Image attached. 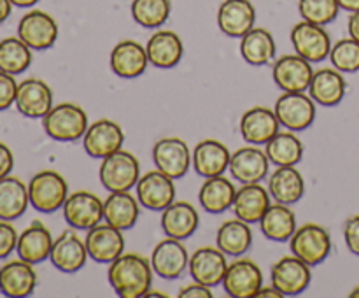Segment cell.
I'll return each instance as SVG.
<instances>
[{"mask_svg": "<svg viewBox=\"0 0 359 298\" xmlns=\"http://www.w3.org/2000/svg\"><path fill=\"white\" fill-rule=\"evenodd\" d=\"M151 259L137 252H123L109 263L107 277L114 293L121 298H144L153 287Z\"/></svg>", "mask_w": 359, "mask_h": 298, "instance_id": "cell-1", "label": "cell"}, {"mask_svg": "<svg viewBox=\"0 0 359 298\" xmlns=\"http://www.w3.org/2000/svg\"><path fill=\"white\" fill-rule=\"evenodd\" d=\"M44 132L58 142H74L83 139L88 126V114L81 105L72 102H62L49 109L48 114L42 118Z\"/></svg>", "mask_w": 359, "mask_h": 298, "instance_id": "cell-2", "label": "cell"}, {"mask_svg": "<svg viewBox=\"0 0 359 298\" xmlns=\"http://www.w3.org/2000/svg\"><path fill=\"white\" fill-rule=\"evenodd\" d=\"M28 196L30 205L35 210L44 214H51L62 209L69 196V182L65 181L60 172L41 170L28 182Z\"/></svg>", "mask_w": 359, "mask_h": 298, "instance_id": "cell-3", "label": "cell"}, {"mask_svg": "<svg viewBox=\"0 0 359 298\" xmlns=\"http://www.w3.org/2000/svg\"><path fill=\"white\" fill-rule=\"evenodd\" d=\"M98 177L107 191H130L140 177V163L135 154L121 147L102 160Z\"/></svg>", "mask_w": 359, "mask_h": 298, "instance_id": "cell-4", "label": "cell"}, {"mask_svg": "<svg viewBox=\"0 0 359 298\" xmlns=\"http://www.w3.org/2000/svg\"><path fill=\"white\" fill-rule=\"evenodd\" d=\"M290 249L294 256L311 266H316L325 262L332 252V237L321 224L307 223L297 228L290 238Z\"/></svg>", "mask_w": 359, "mask_h": 298, "instance_id": "cell-5", "label": "cell"}, {"mask_svg": "<svg viewBox=\"0 0 359 298\" xmlns=\"http://www.w3.org/2000/svg\"><path fill=\"white\" fill-rule=\"evenodd\" d=\"M280 126L291 132H304L316 119V102L305 91H284L273 105Z\"/></svg>", "mask_w": 359, "mask_h": 298, "instance_id": "cell-6", "label": "cell"}, {"mask_svg": "<svg viewBox=\"0 0 359 298\" xmlns=\"http://www.w3.org/2000/svg\"><path fill=\"white\" fill-rule=\"evenodd\" d=\"M62 209L69 226L76 230L88 231L104 219V200L86 189L69 193Z\"/></svg>", "mask_w": 359, "mask_h": 298, "instance_id": "cell-7", "label": "cell"}, {"mask_svg": "<svg viewBox=\"0 0 359 298\" xmlns=\"http://www.w3.org/2000/svg\"><path fill=\"white\" fill-rule=\"evenodd\" d=\"M270 280L284 297H297L309 287L312 280L311 265L294 256H283L270 269Z\"/></svg>", "mask_w": 359, "mask_h": 298, "instance_id": "cell-8", "label": "cell"}, {"mask_svg": "<svg viewBox=\"0 0 359 298\" xmlns=\"http://www.w3.org/2000/svg\"><path fill=\"white\" fill-rule=\"evenodd\" d=\"M18 37L32 51H46L53 48L58 39V23L51 14L41 9H32L18 23Z\"/></svg>", "mask_w": 359, "mask_h": 298, "instance_id": "cell-9", "label": "cell"}, {"mask_svg": "<svg viewBox=\"0 0 359 298\" xmlns=\"http://www.w3.org/2000/svg\"><path fill=\"white\" fill-rule=\"evenodd\" d=\"M263 286V272L251 258H242L228 263L223 279V287L233 298H255Z\"/></svg>", "mask_w": 359, "mask_h": 298, "instance_id": "cell-10", "label": "cell"}, {"mask_svg": "<svg viewBox=\"0 0 359 298\" xmlns=\"http://www.w3.org/2000/svg\"><path fill=\"white\" fill-rule=\"evenodd\" d=\"M291 44L297 55L304 56L311 63L326 60L332 51V39L323 25L302 20L291 30Z\"/></svg>", "mask_w": 359, "mask_h": 298, "instance_id": "cell-11", "label": "cell"}, {"mask_svg": "<svg viewBox=\"0 0 359 298\" xmlns=\"http://www.w3.org/2000/svg\"><path fill=\"white\" fill-rule=\"evenodd\" d=\"M153 161L168 177L182 179L193 167L191 149L181 137H163L153 146Z\"/></svg>", "mask_w": 359, "mask_h": 298, "instance_id": "cell-12", "label": "cell"}, {"mask_svg": "<svg viewBox=\"0 0 359 298\" xmlns=\"http://www.w3.org/2000/svg\"><path fill=\"white\" fill-rule=\"evenodd\" d=\"M123 144H125V132L121 125L109 118L91 123L83 137L84 151L91 158H98V160H104L105 156L121 149Z\"/></svg>", "mask_w": 359, "mask_h": 298, "instance_id": "cell-13", "label": "cell"}, {"mask_svg": "<svg viewBox=\"0 0 359 298\" xmlns=\"http://www.w3.org/2000/svg\"><path fill=\"white\" fill-rule=\"evenodd\" d=\"M175 179L161 170H149L140 175L135 184V195L140 205L149 210H165L175 200Z\"/></svg>", "mask_w": 359, "mask_h": 298, "instance_id": "cell-14", "label": "cell"}, {"mask_svg": "<svg viewBox=\"0 0 359 298\" xmlns=\"http://www.w3.org/2000/svg\"><path fill=\"white\" fill-rule=\"evenodd\" d=\"M90 258L86 249V242L76 233V228L65 230L55 238L49 255V262L63 273H76L86 265Z\"/></svg>", "mask_w": 359, "mask_h": 298, "instance_id": "cell-15", "label": "cell"}, {"mask_svg": "<svg viewBox=\"0 0 359 298\" xmlns=\"http://www.w3.org/2000/svg\"><path fill=\"white\" fill-rule=\"evenodd\" d=\"M189 273L193 280L202 283L205 286H219L223 284L224 273L228 269L226 255L219 248L212 245H202L189 256Z\"/></svg>", "mask_w": 359, "mask_h": 298, "instance_id": "cell-16", "label": "cell"}, {"mask_svg": "<svg viewBox=\"0 0 359 298\" xmlns=\"http://www.w3.org/2000/svg\"><path fill=\"white\" fill-rule=\"evenodd\" d=\"M312 76H314L312 63L297 53L284 55L273 62V83L283 91H307Z\"/></svg>", "mask_w": 359, "mask_h": 298, "instance_id": "cell-17", "label": "cell"}, {"mask_svg": "<svg viewBox=\"0 0 359 298\" xmlns=\"http://www.w3.org/2000/svg\"><path fill=\"white\" fill-rule=\"evenodd\" d=\"M84 242H86L90 258L98 263H107V265L125 252L126 244L123 230L109 223H98L97 226L90 228Z\"/></svg>", "mask_w": 359, "mask_h": 298, "instance_id": "cell-18", "label": "cell"}, {"mask_svg": "<svg viewBox=\"0 0 359 298\" xmlns=\"http://www.w3.org/2000/svg\"><path fill=\"white\" fill-rule=\"evenodd\" d=\"M189 265V255L186 245L179 238L167 237L156 244L151 255V266L161 279H177Z\"/></svg>", "mask_w": 359, "mask_h": 298, "instance_id": "cell-19", "label": "cell"}, {"mask_svg": "<svg viewBox=\"0 0 359 298\" xmlns=\"http://www.w3.org/2000/svg\"><path fill=\"white\" fill-rule=\"evenodd\" d=\"M14 105L20 114L30 119H42L53 107V91L46 81L39 77H28L18 84Z\"/></svg>", "mask_w": 359, "mask_h": 298, "instance_id": "cell-20", "label": "cell"}, {"mask_svg": "<svg viewBox=\"0 0 359 298\" xmlns=\"http://www.w3.org/2000/svg\"><path fill=\"white\" fill-rule=\"evenodd\" d=\"M270 160L266 156L265 149H259L255 144L238 147L230 158V170L231 177L237 179L242 184L249 182H262L269 174Z\"/></svg>", "mask_w": 359, "mask_h": 298, "instance_id": "cell-21", "label": "cell"}, {"mask_svg": "<svg viewBox=\"0 0 359 298\" xmlns=\"http://www.w3.org/2000/svg\"><path fill=\"white\" fill-rule=\"evenodd\" d=\"M256 7L251 0H223L217 9V27L226 37L242 39L255 28Z\"/></svg>", "mask_w": 359, "mask_h": 298, "instance_id": "cell-22", "label": "cell"}, {"mask_svg": "<svg viewBox=\"0 0 359 298\" xmlns=\"http://www.w3.org/2000/svg\"><path fill=\"white\" fill-rule=\"evenodd\" d=\"M111 70L121 79H135L146 72L149 65L146 46L140 42L125 39L112 48L111 58H109Z\"/></svg>", "mask_w": 359, "mask_h": 298, "instance_id": "cell-23", "label": "cell"}, {"mask_svg": "<svg viewBox=\"0 0 359 298\" xmlns=\"http://www.w3.org/2000/svg\"><path fill=\"white\" fill-rule=\"evenodd\" d=\"M37 286L34 265L18 258L0 266V293L9 298L30 297Z\"/></svg>", "mask_w": 359, "mask_h": 298, "instance_id": "cell-24", "label": "cell"}, {"mask_svg": "<svg viewBox=\"0 0 359 298\" xmlns=\"http://www.w3.org/2000/svg\"><path fill=\"white\" fill-rule=\"evenodd\" d=\"M231 153L221 140L205 139L200 140L191 151V165L200 177H214L226 172L230 167Z\"/></svg>", "mask_w": 359, "mask_h": 298, "instance_id": "cell-25", "label": "cell"}, {"mask_svg": "<svg viewBox=\"0 0 359 298\" xmlns=\"http://www.w3.org/2000/svg\"><path fill=\"white\" fill-rule=\"evenodd\" d=\"M280 123L276 111L263 105H255L245 111L241 118V133L248 144L263 146L277 132H280Z\"/></svg>", "mask_w": 359, "mask_h": 298, "instance_id": "cell-26", "label": "cell"}, {"mask_svg": "<svg viewBox=\"0 0 359 298\" xmlns=\"http://www.w3.org/2000/svg\"><path fill=\"white\" fill-rule=\"evenodd\" d=\"M198 224V210L186 200H174L167 209L161 210V228L167 237L184 241L195 233Z\"/></svg>", "mask_w": 359, "mask_h": 298, "instance_id": "cell-27", "label": "cell"}, {"mask_svg": "<svg viewBox=\"0 0 359 298\" xmlns=\"http://www.w3.org/2000/svg\"><path fill=\"white\" fill-rule=\"evenodd\" d=\"M347 83L344 79L342 72L337 70L335 67H323V69L314 70L311 86H309V95L316 104L323 107H335L346 97Z\"/></svg>", "mask_w": 359, "mask_h": 298, "instance_id": "cell-28", "label": "cell"}, {"mask_svg": "<svg viewBox=\"0 0 359 298\" xmlns=\"http://www.w3.org/2000/svg\"><path fill=\"white\" fill-rule=\"evenodd\" d=\"M270 207V191L269 188L262 186L259 182H249V184H242L237 189L233 198V209L235 216L238 219L245 221V223H259L263 214Z\"/></svg>", "mask_w": 359, "mask_h": 298, "instance_id": "cell-29", "label": "cell"}, {"mask_svg": "<svg viewBox=\"0 0 359 298\" xmlns=\"http://www.w3.org/2000/svg\"><path fill=\"white\" fill-rule=\"evenodd\" d=\"M149 63L156 69H174L184 55L182 39L174 30H158L146 44Z\"/></svg>", "mask_w": 359, "mask_h": 298, "instance_id": "cell-30", "label": "cell"}, {"mask_svg": "<svg viewBox=\"0 0 359 298\" xmlns=\"http://www.w3.org/2000/svg\"><path fill=\"white\" fill-rule=\"evenodd\" d=\"M53 242L55 241H53L49 228L41 221H34L18 237L16 252L21 259L32 263V265H37V263L49 259Z\"/></svg>", "mask_w": 359, "mask_h": 298, "instance_id": "cell-31", "label": "cell"}, {"mask_svg": "<svg viewBox=\"0 0 359 298\" xmlns=\"http://www.w3.org/2000/svg\"><path fill=\"white\" fill-rule=\"evenodd\" d=\"M140 216V202L137 195L130 191H111L104 200V219L105 223L119 228V230H130L135 226Z\"/></svg>", "mask_w": 359, "mask_h": 298, "instance_id": "cell-32", "label": "cell"}, {"mask_svg": "<svg viewBox=\"0 0 359 298\" xmlns=\"http://www.w3.org/2000/svg\"><path fill=\"white\" fill-rule=\"evenodd\" d=\"M269 191L276 202L294 205L305 193V179L297 165L277 167L269 177Z\"/></svg>", "mask_w": 359, "mask_h": 298, "instance_id": "cell-33", "label": "cell"}, {"mask_svg": "<svg viewBox=\"0 0 359 298\" xmlns=\"http://www.w3.org/2000/svg\"><path fill=\"white\" fill-rule=\"evenodd\" d=\"M241 55L249 65L263 67L276 60L277 46L266 28L255 27L241 39Z\"/></svg>", "mask_w": 359, "mask_h": 298, "instance_id": "cell-34", "label": "cell"}, {"mask_svg": "<svg viewBox=\"0 0 359 298\" xmlns=\"http://www.w3.org/2000/svg\"><path fill=\"white\" fill-rule=\"evenodd\" d=\"M263 235L273 242H286L297 231V214L286 203H270L266 212L259 219Z\"/></svg>", "mask_w": 359, "mask_h": 298, "instance_id": "cell-35", "label": "cell"}, {"mask_svg": "<svg viewBox=\"0 0 359 298\" xmlns=\"http://www.w3.org/2000/svg\"><path fill=\"white\" fill-rule=\"evenodd\" d=\"M30 205L28 186L14 175L0 179V219L14 221L23 216Z\"/></svg>", "mask_w": 359, "mask_h": 298, "instance_id": "cell-36", "label": "cell"}, {"mask_svg": "<svg viewBox=\"0 0 359 298\" xmlns=\"http://www.w3.org/2000/svg\"><path fill=\"white\" fill-rule=\"evenodd\" d=\"M235 193H237V189H235L233 182L228 177H224V174L207 177L205 181H203V184L200 186V205H202L207 212L221 214L233 205Z\"/></svg>", "mask_w": 359, "mask_h": 298, "instance_id": "cell-37", "label": "cell"}, {"mask_svg": "<svg viewBox=\"0 0 359 298\" xmlns=\"http://www.w3.org/2000/svg\"><path fill=\"white\" fill-rule=\"evenodd\" d=\"M216 245L226 256H235L237 258V256L245 255L252 245L251 224L238 219V217L224 221L217 228Z\"/></svg>", "mask_w": 359, "mask_h": 298, "instance_id": "cell-38", "label": "cell"}, {"mask_svg": "<svg viewBox=\"0 0 359 298\" xmlns=\"http://www.w3.org/2000/svg\"><path fill=\"white\" fill-rule=\"evenodd\" d=\"M265 153L270 163L276 167H291L300 163L304 158V144L298 139L297 132H277L269 142L265 144Z\"/></svg>", "mask_w": 359, "mask_h": 298, "instance_id": "cell-39", "label": "cell"}, {"mask_svg": "<svg viewBox=\"0 0 359 298\" xmlns=\"http://www.w3.org/2000/svg\"><path fill=\"white\" fill-rule=\"evenodd\" d=\"M32 49L20 37H6L0 41V70L7 74L25 72L32 65Z\"/></svg>", "mask_w": 359, "mask_h": 298, "instance_id": "cell-40", "label": "cell"}, {"mask_svg": "<svg viewBox=\"0 0 359 298\" xmlns=\"http://www.w3.org/2000/svg\"><path fill=\"white\" fill-rule=\"evenodd\" d=\"M132 18L144 28H160L170 18V0H133Z\"/></svg>", "mask_w": 359, "mask_h": 298, "instance_id": "cell-41", "label": "cell"}, {"mask_svg": "<svg viewBox=\"0 0 359 298\" xmlns=\"http://www.w3.org/2000/svg\"><path fill=\"white\" fill-rule=\"evenodd\" d=\"M339 0H298V13L302 20L318 25H328L339 16Z\"/></svg>", "mask_w": 359, "mask_h": 298, "instance_id": "cell-42", "label": "cell"}, {"mask_svg": "<svg viewBox=\"0 0 359 298\" xmlns=\"http://www.w3.org/2000/svg\"><path fill=\"white\" fill-rule=\"evenodd\" d=\"M330 60L337 70L346 74H354L359 70V42L353 37L340 39L332 46Z\"/></svg>", "mask_w": 359, "mask_h": 298, "instance_id": "cell-43", "label": "cell"}, {"mask_svg": "<svg viewBox=\"0 0 359 298\" xmlns=\"http://www.w3.org/2000/svg\"><path fill=\"white\" fill-rule=\"evenodd\" d=\"M20 233L11 221L0 219V259H6L13 251H16Z\"/></svg>", "mask_w": 359, "mask_h": 298, "instance_id": "cell-44", "label": "cell"}, {"mask_svg": "<svg viewBox=\"0 0 359 298\" xmlns=\"http://www.w3.org/2000/svg\"><path fill=\"white\" fill-rule=\"evenodd\" d=\"M18 83L13 74L0 70V111H6L16 100Z\"/></svg>", "mask_w": 359, "mask_h": 298, "instance_id": "cell-45", "label": "cell"}, {"mask_svg": "<svg viewBox=\"0 0 359 298\" xmlns=\"http://www.w3.org/2000/svg\"><path fill=\"white\" fill-rule=\"evenodd\" d=\"M344 238L353 255L359 256V214L349 217L344 226Z\"/></svg>", "mask_w": 359, "mask_h": 298, "instance_id": "cell-46", "label": "cell"}, {"mask_svg": "<svg viewBox=\"0 0 359 298\" xmlns=\"http://www.w3.org/2000/svg\"><path fill=\"white\" fill-rule=\"evenodd\" d=\"M179 298H212V287L193 280V284H188L179 291Z\"/></svg>", "mask_w": 359, "mask_h": 298, "instance_id": "cell-47", "label": "cell"}, {"mask_svg": "<svg viewBox=\"0 0 359 298\" xmlns=\"http://www.w3.org/2000/svg\"><path fill=\"white\" fill-rule=\"evenodd\" d=\"M14 168V154L7 144L0 142V179L9 175Z\"/></svg>", "mask_w": 359, "mask_h": 298, "instance_id": "cell-48", "label": "cell"}, {"mask_svg": "<svg viewBox=\"0 0 359 298\" xmlns=\"http://www.w3.org/2000/svg\"><path fill=\"white\" fill-rule=\"evenodd\" d=\"M347 28H349V35L354 39V41L359 42V11L356 13L351 14L349 18V25H347Z\"/></svg>", "mask_w": 359, "mask_h": 298, "instance_id": "cell-49", "label": "cell"}, {"mask_svg": "<svg viewBox=\"0 0 359 298\" xmlns=\"http://www.w3.org/2000/svg\"><path fill=\"white\" fill-rule=\"evenodd\" d=\"M256 297H272V298H283L284 294L280 293L279 290H277L276 286H272V284H270V286H262V290L258 291V293H256Z\"/></svg>", "mask_w": 359, "mask_h": 298, "instance_id": "cell-50", "label": "cell"}, {"mask_svg": "<svg viewBox=\"0 0 359 298\" xmlns=\"http://www.w3.org/2000/svg\"><path fill=\"white\" fill-rule=\"evenodd\" d=\"M11 11H13V4H11V0H0V25L11 16Z\"/></svg>", "mask_w": 359, "mask_h": 298, "instance_id": "cell-51", "label": "cell"}, {"mask_svg": "<svg viewBox=\"0 0 359 298\" xmlns=\"http://www.w3.org/2000/svg\"><path fill=\"white\" fill-rule=\"evenodd\" d=\"M340 9L349 11V13H356L359 11V0H339Z\"/></svg>", "mask_w": 359, "mask_h": 298, "instance_id": "cell-52", "label": "cell"}, {"mask_svg": "<svg viewBox=\"0 0 359 298\" xmlns=\"http://www.w3.org/2000/svg\"><path fill=\"white\" fill-rule=\"evenodd\" d=\"M39 0H11V4L16 7H21V9H28V7H34Z\"/></svg>", "mask_w": 359, "mask_h": 298, "instance_id": "cell-53", "label": "cell"}, {"mask_svg": "<svg viewBox=\"0 0 359 298\" xmlns=\"http://www.w3.org/2000/svg\"><path fill=\"white\" fill-rule=\"evenodd\" d=\"M146 297H160V298H168V294L167 293H161V291H156V290H153V287H151L149 291H147L146 293Z\"/></svg>", "mask_w": 359, "mask_h": 298, "instance_id": "cell-54", "label": "cell"}, {"mask_svg": "<svg viewBox=\"0 0 359 298\" xmlns=\"http://www.w3.org/2000/svg\"><path fill=\"white\" fill-rule=\"evenodd\" d=\"M351 298H359V286H356L353 291H351Z\"/></svg>", "mask_w": 359, "mask_h": 298, "instance_id": "cell-55", "label": "cell"}]
</instances>
